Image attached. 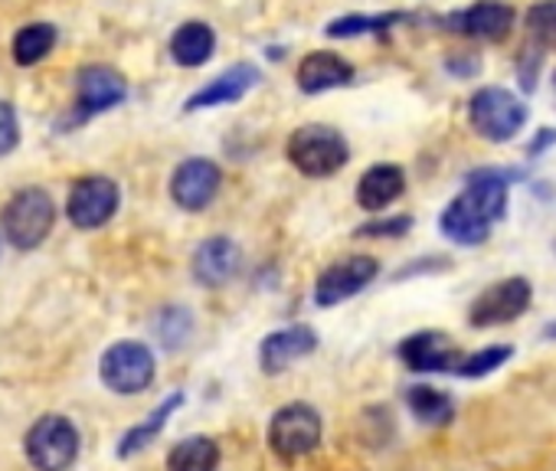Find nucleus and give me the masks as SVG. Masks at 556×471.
Segmentation results:
<instances>
[{"label":"nucleus","mask_w":556,"mask_h":471,"mask_svg":"<svg viewBox=\"0 0 556 471\" xmlns=\"http://www.w3.org/2000/svg\"><path fill=\"white\" fill-rule=\"evenodd\" d=\"M507 170H475L465 190L442 209L439 229L458 246H481L507 209Z\"/></svg>","instance_id":"obj_1"},{"label":"nucleus","mask_w":556,"mask_h":471,"mask_svg":"<svg viewBox=\"0 0 556 471\" xmlns=\"http://www.w3.org/2000/svg\"><path fill=\"white\" fill-rule=\"evenodd\" d=\"M286 154L305 177H331L351 161V148H348L344 135L331 125L295 128L286 144Z\"/></svg>","instance_id":"obj_2"},{"label":"nucleus","mask_w":556,"mask_h":471,"mask_svg":"<svg viewBox=\"0 0 556 471\" xmlns=\"http://www.w3.org/2000/svg\"><path fill=\"white\" fill-rule=\"evenodd\" d=\"M468 122L475 135H481L491 144L514 141L517 131L527 125V105L501 86H484L468 102Z\"/></svg>","instance_id":"obj_3"},{"label":"nucleus","mask_w":556,"mask_h":471,"mask_svg":"<svg viewBox=\"0 0 556 471\" xmlns=\"http://www.w3.org/2000/svg\"><path fill=\"white\" fill-rule=\"evenodd\" d=\"M4 236L24 253L37 250L47 236L53 232L56 222V206L53 196L40 187H27L21 193H14L4 206Z\"/></svg>","instance_id":"obj_4"},{"label":"nucleus","mask_w":556,"mask_h":471,"mask_svg":"<svg viewBox=\"0 0 556 471\" xmlns=\"http://www.w3.org/2000/svg\"><path fill=\"white\" fill-rule=\"evenodd\" d=\"M321 416L308 403H289L268 422V445L282 461H299L321 445Z\"/></svg>","instance_id":"obj_5"},{"label":"nucleus","mask_w":556,"mask_h":471,"mask_svg":"<svg viewBox=\"0 0 556 471\" xmlns=\"http://www.w3.org/2000/svg\"><path fill=\"white\" fill-rule=\"evenodd\" d=\"M27 458L37 471H70L79 458V429L66 416H43L27 432Z\"/></svg>","instance_id":"obj_6"},{"label":"nucleus","mask_w":556,"mask_h":471,"mask_svg":"<svg viewBox=\"0 0 556 471\" xmlns=\"http://www.w3.org/2000/svg\"><path fill=\"white\" fill-rule=\"evenodd\" d=\"M99 373H102V383L122 396L141 393L154 383V354L148 351V344H138V341L112 344L102 354Z\"/></svg>","instance_id":"obj_7"},{"label":"nucleus","mask_w":556,"mask_h":471,"mask_svg":"<svg viewBox=\"0 0 556 471\" xmlns=\"http://www.w3.org/2000/svg\"><path fill=\"white\" fill-rule=\"evenodd\" d=\"M533 302V289L527 279L514 276L504 282L488 285L468 308V324L471 328H497V324H510L517 321Z\"/></svg>","instance_id":"obj_8"},{"label":"nucleus","mask_w":556,"mask_h":471,"mask_svg":"<svg viewBox=\"0 0 556 471\" xmlns=\"http://www.w3.org/2000/svg\"><path fill=\"white\" fill-rule=\"evenodd\" d=\"M118 200H122L118 183L112 177L92 174V177L76 180V187L70 190L66 213L73 219V226H79V229H99V226H105L115 216Z\"/></svg>","instance_id":"obj_9"},{"label":"nucleus","mask_w":556,"mask_h":471,"mask_svg":"<svg viewBox=\"0 0 556 471\" xmlns=\"http://www.w3.org/2000/svg\"><path fill=\"white\" fill-rule=\"evenodd\" d=\"M380 276V263L374 256H348L325 269L315 285V305L318 308H334L354 295H361L374 279Z\"/></svg>","instance_id":"obj_10"},{"label":"nucleus","mask_w":556,"mask_h":471,"mask_svg":"<svg viewBox=\"0 0 556 471\" xmlns=\"http://www.w3.org/2000/svg\"><path fill=\"white\" fill-rule=\"evenodd\" d=\"M128 96V82L122 79L118 69L112 66H83L76 79V118L73 122H89L115 105H122Z\"/></svg>","instance_id":"obj_11"},{"label":"nucleus","mask_w":556,"mask_h":471,"mask_svg":"<svg viewBox=\"0 0 556 471\" xmlns=\"http://www.w3.org/2000/svg\"><path fill=\"white\" fill-rule=\"evenodd\" d=\"M219 183H223V174L210 157H187L184 164H177L170 177V196L180 209L200 213L213 203V196L219 193Z\"/></svg>","instance_id":"obj_12"},{"label":"nucleus","mask_w":556,"mask_h":471,"mask_svg":"<svg viewBox=\"0 0 556 471\" xmlns=\"http://www.w3.org/2000/svg\"><path fill=\"white\" fill-rule=\"evenodd\" d=\"M396 354L416 373H455L465 357L442 331H416L400 344Z\"/></svg>","instance_id":"obj_13"},{"label":"nucleus","mask_w":556,"mask_h":471,"mask_svg":"<svg viewBox=\"0 0 556 471\" xmlns=\"http://www.w3.org/2000/svg\"><path fill=\"white\" fill-rule=\"evenodd\" d=\"M514 27V8L504 0H475L471 8L445 17V30L471 37V40H488L497 43L510 34Z\"/></svg>","instance_id":"obj_14"},{"label":"nucleus","mask_w":556,"mask_h":471,"mask_svg":"<svg viewBox=\"0 0 556 471\" xmlns=\"http://www.w3.org/2000/svg\"><path fill=\"white\" fill-rule=\"evenodd\" d=\"M315 351H318V334H315V328H308V324H292V328L271 331V334L262 338V344H258V367H262V373L275 377V373L289 370L295 360L315 354Z\"/></svg>","instance_id":"obj_15"},{"label":"nucleus","mask_w":556,"mask_h":471,"mask_svg":"<svg viewBox=\"0 0 556 471\" xmlns=\"http://www.w3.org/2000/svg\"><path fill=\"white\" fill-rule=\"evenodd\" d=\"M262 73L252 63H236L229 69H223L213 82H206L203 89H197L187 99V112H200V109H216V105H232L239 99H245L255 86H258Z\"/></svg>","instance_id":"obj_16"},{"label":"nucleus","mask_w":556,"mask_h":471,"mask_svg":"<svg viewBox=\"0 0 556 471\" xmlns=\"http://www.w3.org/2000/svg\"><path fill=\"white\" fill-rule=\"evenodd\" d=\"M239 263H242V250L229 240V236H213V240L197 246L190 269L203 289H219L239 272Z\"/></svg>","instance_id":"obj_17"},{"label":"nucleus","mask_w":556,"mask_h":471,"mask_svg":"<svg viewBox=\"0 0 556 471\" xmlns=\"http://www.w3.org/2000/svg\"><path fill=\"white\" fill-rule=\"evenodd\" d=\"M295 82H299V89L305 96H321V92L351 86L354 82V66L344 56L331 53V50H315L299 63Z\"/></svg>","instance_id":"obj_18"},{"label":"nucleus","mask_w":556,"mask_h":471,"mask_svg":"<svg viewBox=\"0 0 556 471\" xmlns=\"http://www.w3.org/2000/svg\"><path fill=\"white\" fill-rule=\"evenodd\" d=\"M406 190V174L396 164H374L370 170H364V177L357 180V203L367 213L387 209L390 203H396Z\"/></svg>","instance_id":"obj_19"},{"label":"nucleus","mask_w":556,"mask_h":471,"mask_svg":"<svg viewBox=\"0 0 556 471\" xmlns=\"http://www.w3.org/2000/svg\"><path fill=\"white\" fill-rule=\"evenodd\" d=\"M213 50H216V34H213V27L203 24V21H187V24H180L177 34L170 37V56H174V63L184 66V69L203 66V63L213 56Z\"/></svg>","instance_id":"obj_20"},{"label":"nucleus","mask_w":556,"mask_h":471,"mask_svg":"<svg viewBox=\"0 0 556 471\" xmlns=\"http://www.w3.org/2000/svg\"><path fill=\"white\" fill-rule=\"evenodd\" d=\"M219 445L206 435H190L177 442L167 455V471H216Z\"/></svg>","instance_id":"obj_21"},{"label":"nucleus","mask_w":556,"mask_h":471,"mask_svg":"<svg viewBox=\"0 0 556 471\" xmlns=\"http://www.w3.org/2000/svg\"><path fill=\"white\" fill-rule=\"evenodd\" d=\"M406 406L426 425H445L455 416V399L448 393L435 390V386H426V383L406 390Z\"/></svg>","instance_id":"obj_22"},{"label":"nucleus","mask_w":556,"mask_h":471,"mask_svg":"<svg viewBox=\"0 0 556 471\" xmlns=\"http://www.w3.org/2000/svg\"><path fill=\"white\" fill-rule=\"evenodd\" d=\"M56 40H60V34H56L53 24H30V27H24L14 37V47H11L14 50V63L17 66H37V63H43L53 53Z\"/></svg>","instance_id":"obj_23"},{"label":"nucleus","mask_w":556,"mask_h":471,"mask_svg":"<svg viewBox=\"0 0 556 471\" xmlns=\"http://www.w3.org/2000/svg\"><path fill=\"white\" fill-rule=\"evenodd\" d=\"M400 21H406V14H348V17H338L325 27L328 37L334 40H354V37H370V34H387L393 30Z\"/></svg>","instance_id":"obj_24"},{"label":"nucleus","mask_w":556,"mask_h":471,"mask_svg":"<svg viewBox=\"0 0 556 471\" xmlns=\"http://www.w3.org/2000/svg\"><path fill=\"white\" fill-rule=\"evenodd\" d=\"M180 403H184V393H174V396H167L141 425H135L125 438H122V445H118V458H128V455H135V451H141L164 425H167V419H170V412L174 409H180Z\"/></svg>","instance_id":"obj_25"},{"label":"nucleus","mask_w":556,"mask_h":471,"mask_svg":"<svg viewBox=\"0 0 556 471\" xmlns=\"http://www.w3.org/2000/svg\"><path fill=\"white\" fill-rule=\"evenodd\" d=\"M527 34L540 50L556 47V0H540L527 11Z\"/></svg>","instance_id":"obj_26"},{"label":"nucleus","mask_w":556,"mask_h":471,"mask_svg":"<svg viewBox=\"0 0 556 471\" xmlns=\"http://www.w3.org/2000/svg\"><path fill=\"white\" fill-rule=\"evenodd\" d=\"M510 347L507 344H501V347H484V351H478V354H468V357H462V364H458V377H465V380H481V377H488V373H494L497 367H504L507 360H510Z\"/></svg>","instance_id":"obj_27"},{"label":"nucleus","mask_w":556,"mask_h":471,"mask_svg":"<svg viewBox=\"0 0 556 471\" xmlns=\"http://www.w3.org/2000/svg\"><path fill=\"white\" fill-rule=\"evenodd\" d=\"M154 331H157L161 344L174 351V347H180V344L190 338L193 318H190L187 308H164V311L157 315V321H154Z\"/></svg>","instance_id":"obj_28"},{"label":"nucleus","mask_w":556,"mask_h":471,"mask_svg":"<svg viewBox=\"0 0 556 471\" xmlns=\"http://www.w3.org/2000/svg\"><path fill=\"white\" fill-rule=\"evenodd\" d=\"M409 229H413V216H383L364 222L357 236H367V240H396V236H406Z\"/></svg>","instance_id":"obj_29"},{"label":"nucleus","mask_w":556,"mask_h":471,"mask_svg":"<svg viewBox=\"0 0 556 471\" xmlns=\"http://www.w3.org/2000/svg\"><path fill=\"white\" fill-rule=\"evenodd\" d=\"M21 144V122L11 102L0 99V157L11 154Z\"/></svg>","instance_id":"obj_30"},{"label":"nucleus","mask_w":556,"mask_h":471,"mask_svg":"<svg viewBox=\"0 0 556 471\" xmlns=\"http://www.w3.org/2000/svg\"><path fill=\"white\" fill-rule=\"evenodd\" d=\"M549 144H556V128H540V131H536V138L530 141L527 154H530V157H536V154H543Z\"/></svg>","instance_id":"obj_31"},{"label":"nucleus","mask_w":556,"mask_h":471,"mask_svg":"<svg viewBox=\"0 0 556 471\" xmlns=\"http://www.w3.org/2000/svg\"><path fill=\"white\" fill-rule=\"evenodd\" d=\"M540 334H543L546 341H556V321H549V324H546V328H543Z\"/></svg>","instance_id":"obj_32"}]
</instances>
